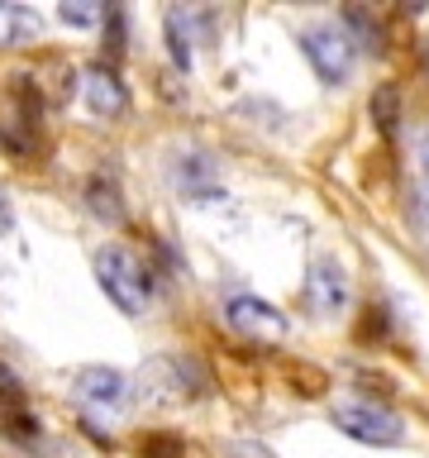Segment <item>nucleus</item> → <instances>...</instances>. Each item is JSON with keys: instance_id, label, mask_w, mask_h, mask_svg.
<instances>
[{"instance_id": "f257e3e1", "label": "nucleus", "mask_w": 429, "mask_h": 458, "mask_svg": "<svg viewBox=\"0 0 429 458\" xmlns=\"http://www.w3.org/2000/svg\"><path fill=\"white\" fill-rule=\"evenodd\" d=\"M96 282L124 315H143V306H148V267L120 243H105L96 253Z\"/></svg>"}, {"instance_id": "f03ea898", "label": "nucleus", "mask_w": 429, "mask_h": 458, "mask_svg": "<svg viewBox=\"0 0 429 458\" xmlns=\"http://www.w3.org/2000/svg\"><path fill=\"white\" fill-rule=\"evenodd\" d=\"M334 425L349 439L372 444V449H396V444H406V425H400V415L372 406V401H343V406H334Z\"/></svg>"}, {"instance_id": "7ed1b4c3", "label": "nucleus", "mask_w": 429, "mask_h": 458, "mask_svg": "<svg viewBox=\"0 0 429 458\" xmlns=\"http://www.w3.org/2000/svg\"><path fill=\"white\" fill-rule=\"evenodd\" d=\"M300 48H306L310 57V67H315V77L329 81V86H343L353 77V63H358V53H353V38L343 34V29L334 24H315L300 34Z\"/></svg>"}, {"instance_id": "20e7f679", "label": "nucleus", "mask_w": 429, "mask_h": 458, "mask_svg": "<svg viewBox=\"0 0 429 458\" xmlns=\"http://www.w3.org/2000/svg\"><path fill=\"white\" fill-rule=\"evenodd\" d=\"M72 392H77V401L91 415H120L129 406V377L120 368H81L77 377H72Z\"/></svg>"}, {"instance_id": "39448f33", "label": "nucleus", "mask_w": 429, "mask_h": 458, "mask_svg": "<svg viewBox=\"0 0 429 458\" xmlns=\"http://www.w3.org/2000/svg\"><path fill=\"white\" fill-rule=\"evenodd\" d=\"M224 315H229V325H234L239 335H248V339H263V344L286 339V315L263 296H229Z\"/></svg>"}, {"instance_id": "423d86ee", "label": "nucleus", "mask_w": 429, "mask_h": 458, "mask_svg": "<svg viewBox=\"0 0 429 458\" xmlns=\"http://www.w3.org/2000/svg\"><path fill=\"white\" fill-rule=\"evenodd\" d=\"M343 301H349L343 267L334 263V258H320V263H310V277H306V306H310V315L329 320V315L343 310Z\"/></svg>"}, {"instance_id": "0eeeda50", "label": "nucleus", "mask_w": 429, "mask_h": 458, "mask_svg": "<svg viewBox=\"0 0 429 458\" xmlns=\"http://www.w3.org/2000/svg\"><path fill=\"white\" fill-rule=\"evenodd\" d=\"M86 106H91L96 114H120L124 110V86L110 67L86 72Z\"/></svg>"}, {"instance_id": "6e6552de", "label": "nucleus", "mask_w": 429, "mask_h": 458, "mask_svg": "<svg viewBox=\"0 0 429 458\" xmlns=\"http://www.w3.org/2000/svg\"><path fill=\"white\" fill-rule=\"evenodd\" d=\"M34 14L29 5H10V0H0V48H14V43L34 38Z\"/></svg>"}, {"instance_id": "1a4fd4ad", "label": "nucleus", "mask_w": 429, "mask_h": 458, "mask_svg": "<svg viewBox=\"0 0 429 458\" xmlns=\"http://www.w3.org/2000/svg\"><path fill=\"white\" fill-rule=\"evenodd\" d=\"M57 20L72 24V29H96L105 20V5H96V0H63V5H57Z\"/></svg>"}, {"instance_id": "9d476101", "label": "nucleus", "mask_w": 429, "mask_h": 458, "mask_svg": "<svg viewBox=\"0 0 429 458\" xmlns=\"http://www.w3.org/2000/svg\"><path fill=\"white\" fill-rule=\"evenodd\" d=\"M91 210L100 215V220H120V191H114L110 182H91Z\"/></svg>"}, {"instance_id": "9b49d317", "label": "nucleus", "mask_w": 429, "mask_h": 458, "mask_svg": "<svg viewBox=\"0 0 429 458\" xmlns=\"http://www.w3.org/2000/svg\"><path fill=\"white\" fill-rule=\"evenodd\" d=\"M372 120H377L382 134H391V129H396V91H391V86H382V91L372 96Z\"/></svg>"}, {"instance_id": "f8f14e48", "label": "nucleus", "mask_w": 429, "mask_h": 458, "mask_svg": "<svg viewBox=\"0 0 429 458\" xmlns=\"http://www.w3.org/2000/svg\"><path fill=\"white\" fill-rule=\"evenodd\" d=\"M291 382H306V396H320V392H324V377H320L315 368H296Z\"/></svg>"}, {"instance_id": "ddd939ff", "label": "nucleus", "mask_w": 429, "mask_h": 458, "mask_svg": "<svg viewBox=\"0 0 429 458\" xmlns=\"http://www.w3.org/2000/svg\"><path fill=\"white\" fill-rule=\"evenodd\" d=\"M143 454H148V458H181V444H167V439H148V444H143Z\"/></svg>"}, {"instance_id": "4468645a", "label": "nucleus", "mask_w": 429, "mask_h": 458, "mask_svg": "<svg viewBox=\"0 0 429 458\" xmlns=\"http://www.w3.org/2000/svg\"><path fill=\"white\" fill-rule=\"evenodd\" d=\"M415 210H420L425 225H429V186H420V191H415Z\"/></svg>"}, {"instance_id": "2eb2a0df", "label": "nucleus", "mask_w": 429, "mask_h": 458, "mask_svg": "<svg viewBox=\"0 0 429 458\" xmlns=\"http://www.w3.org/2000/svg\"><path fill=\"white\" fill-rule=\"evenodd\" d=\"M5 229H10V196L0 191V234H5Z\"/></svg>"}, {"instance_id": "dca6fc26", "label": "nucleus", "mask_w": 429, "mask_h": 458, "mask_svg": "<svg viewBox=\"0 0 429 458\" xmlns=\"http://www.w3.org/2000/svg\"><path fill=\"white\" fill-rule=\"evenodd\" d=\"M415 153H420V163H425V172H429V129L420 134V148H415Z\"/></svg>"}]
</instances>
